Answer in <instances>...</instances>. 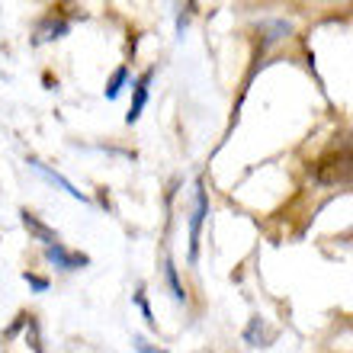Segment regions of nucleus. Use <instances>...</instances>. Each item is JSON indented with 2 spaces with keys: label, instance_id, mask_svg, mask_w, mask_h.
Wrapping results in <instances>:
<instances>
[{
  "label": "nucleus",
  "instance_id": "nucleus-4",
  "mask_svg": "<svg viewBox=\"0 0 353 353\" xmlns=\"http://www.w3.org/2000/svg\"><path fill=\"white\" fill-rule=\"evenodd\" d=\"M205 215V193L203 186H199V199H196V215H193V251H196V238H199V222H203Z\"/></svg>",
  "mask_w": 353,
  "mask_h": 353
},
{
  "label": "nucleus",
  "instance_id": "nucleus-2",
  "mask_svg": "<svg viewBox=\"0 0 353 353\" xmlns=\"http://www.w3.org/2000/svg\"><path fill=\"white\" fill-rule=\"evenodd\" d=\"M46 254H48V261H58L61 267H68V270H74V267H81V263H87V257H81V254H68L61 244H52Z\"/></svg>",
  "mask_w": 353,
  "mask_h": 353
},
{
  "label": "nucleus",
  "instance_id": "nucleus-1",
  "mask_svg": "<svg viewBox=\"0 0 353 353\" xmlns=\"http://www.w3.org/2000/svg\"><path fill=\"white\" fill-rule=\"evenodd\" d=\"M318 183H353V148H337L315 164Z\"/></svg>",
  "mask_w": 353,
  "mask_h": 353
},
{
  "label": "nucleus",
  "instance_id": "nucleus-5",
  "mask_svg": "<svg viewBox=\"0 0 353 353\" xmlns=\"http://www.w3.org/2000/svg\"><path fill=\"white\" fill-rule=\"evenodd\" d=\"M122 81H125V71H116V77H112L110 90H106V97H110V100L116 97V93H119V84H122Z\"/></svg>",
  "mask_w": 353,
  "mask_h": 353
},
{
  "label": "nucleus",
  "instance_id": "nucleus-3",
  "mask_svg": "<svg viewBox=\"0 0 353 353\" xmlns=\"http://www.w3.org/2000/svg\"><path fill=\"white\" fill-rule=\"evenodd\" d=\"M148 81H151V74H145L139 81V87H135V103H132V110H129V122H135L141 116V110H145V100H148Z\"/></svg>",
  "mask_w": 353,
  "mask_h": 353
}]
</instances>
